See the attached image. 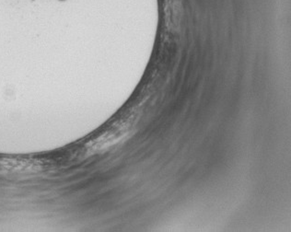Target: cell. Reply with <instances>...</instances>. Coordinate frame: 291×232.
<instances>
[{
    "mask_svg": "<svg viewBox=\"0 0 291 232\" xmlns=\"http://www.w3.org/2000/svg\"><path fill=\"white\" fill-rule=\"evenodd\" d=\"M129 126L130 125H128L127 123H121V125L111 129V131H107L103 134H101L96 140L91 142L89 147L87 148L89 154H93L99 152L100 150L109 148L117 142H119L122 138L126 136V134H128Z\"/></svg>",
    "mask_w": 291,
    "mask_h": 232,
    "instance_id": "obj_1",
    "label": "cell"
},
{
    "mask_svg": "<svg viewBox=\"0 0 291 232\" xmlns=\"http://www.w3.org/2000/svg\"><path fill=\"white\" fill-rule=\"evenodd\" d=\"M61 1H64V0H61Z\"/></svg>",
    "mask_w": 291,
    "mask_h": 232,
    "instance_id": "obj_2",
    "label": "cell"
}]
</instances>
